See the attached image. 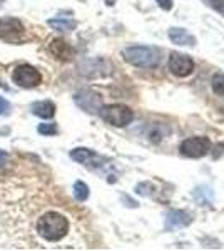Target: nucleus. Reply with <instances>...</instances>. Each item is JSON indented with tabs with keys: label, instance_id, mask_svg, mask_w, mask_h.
Instances as JSON below:
<instances>
[{
	"label": "nucleus",
	"instance_id": "obj_1",
	"mask_svg": "<svg viewBox=\"0 0 224 251\" xmlns=\"http://www.w3.org/2000/svg\"><path fill=\"white\" fill-rule=\"evenodd\" d=\"M71 223L64 213L55 209H46L35 218L34 231L37 236V248H44L46 245H57L69 234Z\"/></svg>",
	"mask_w": 224,
	"mask_h": 251
},
{
	"label": "nucleus",
	"instance_id": "obj_2",
	"mask_svg": "<svg viewBox=\"0 0 224 251\" xmlns=\"http://www.w3.org/2000/svg\"><path fill=\"white\" fill-rule=\"evenodd\" d=\"M122 59L134 67L154 69V67H157L159 60H161V55H159L157 49H154V47L132 46V47H125L124 50H122Z\"/></svg>",
	"mask_w": 224,
	"mask_h": 251
},
{
	"label": "nucleus",
	"instance_id": "obj_3",
	"mask_svg": "<svg viewBox=\"0 0 224 251\" xmlns=\"http://www.w3.org/2000/svg\"><path fill=\"white\" fill-rule=\"evenodd\" d=\"M100 116L107 124L116 126V127H124V126L131 124L134 119V112L131 107L125 104H111V106L100 107Z\"/></svg>",
	"mask_w": 224,
	"mask_h": 251
},
{
	"label": "nucleus",
	"instance_id": "obj_4",
	"mask_svg": "<svg viewBox=\"0 0 224 251\" xmlns=\"http://www.w3.org/2000/svg\"><path fill=\"white\" fill-rule=\"evenodd\" d=\"M12 80L14 84H17L22 89H34L40 86L42 82V75L34 66H28V64H22L17 66L12 72Z\"/></svg>",
	"mask_w": 224,
	"mask_h": 251
},
{
	"label": "nucleus",
	"instance_id": "obj_5",
	"mask_svg": "<svg viewBox=\"0 0 224 251\" xmlns=\"http://www.w3.org/2000/svg\"><path fill=\"white\" fill-rule=\"evenodd\" d=\"M0 40L7 44H22L25 40V27L17 19H0Z\"/></svg>",
	"mask_w": 224,
	"mask_h": 251
},
{
	"label": "nucleus",
	"instance_id": "obj_6",
	"mask_svg": "<svg viewBox=\"0 0 224 251\" xmlns=\"http://www.w3.org/2000/svg\"><path fill=\"white\" fill-rule=\"evenodd\" d=\"M181 152L186 157H193V159H199V157L206 156L211 149V141L204 136L196 137H187L181 143Z\"/></svg>",
	"mask_w": 224,
	"mask_h": 251
},
{
	"label": "nucleus",
	"instance_id": "obj_7",
	"mask_svg": "<svg viewBox=\"0 0 224 251\" xmlns=\"http://www.w3.org/2000/svg\"><path fill=\"white\" fill-rule=\"evenodd\" d=\"M168 67L171 74H174L176 77H189L194 72V60L186 54H179V52H173L169 55Z\"/></svg>",
	"mask_w": 224,
	"mask_h": 251
},
{
	"label": "nucleus",
	"instance_id": "obj_8",
	"mask_svg": "<svg viewBox=\"0 0 224 251\" xmlns=\"http://www.w3.org/2000/svg\"><path fill=\"white\" fill-rule=\"evenodd\" d=\"M75 104L80 109H84L85 112H91V114H96V112L100 111L102 107V97H100L97 92L94 91H80L77 92L74 97Z\"/></svg>",
	"mask_w": 224,
	"mask_h": 251
},
{
	"label": "nucleus",
	"instance_id": "obj_9",
	"mask_svg": "<svg viewBox=\"0 0 224 251\" xmlns=\"http://www.w3.org/2000/svg\"><path fill=\"white\" fill-rule=\"evenodd\" d=\"M191 223H193V216L187 211H182V209H173V211L166 213L164 225H166V229H169V231L186 228Z\"/></svg>",
	"mask_w": 224,
	"mask_h": 251
},
{
	"label": "nucleus",
	"instance_id": "obj_10",
	"mask_svg": "<svg viewBox=\"0 0 224 251\" xmlns=\"http://www.w3.org/2000/svg\"><path fill=\"white\" fill-rule=\"evenodd\" d=\"M71 157L77 163L84 164V166H89V168H94V166H102L100 163H104V157H100L97 152L91 151L87 148H75L71 151Z\"/></svg>",
	"mask_w": 224,
	"mask_h": 251
},
{
	"label": "nucleus",
	"instance_id": "obj_11",
	"mask_svg": "<svg viewBox=\"0 0 224 251\" xmlns=\"http://www.w3.org/2000/svg\"><path fill=\"white\" fill-rule=\"evenodd\" d=\"M169 39L176 46H187V47L196 46V37L193 34H189L186 29H182V27H171Z\"/></svg>",
	"mask_w": 224,
	"mask_h": 251
},
{
	"label": "nucleus",
	"instance_id": "obj_12",
	"mask_svg": "<svg viewBox=\"0 0 224 251\" xmlns=\"http://www.w3.org/2000/svg\"><path fill=\"white\" fill-rule=\"evenodd\" d=\"M30 111L32 114L40 117V119H50L55 116V104L52 100H40V102L32 104Z\"/></svg>",
	"mask_w": 224,
	"mask_h": 251
},
{
	"label": "nucleus",
	"instance_id": "obj_13",
	"mask_svg": "<svg viewBox=\"0 0 224 251\" xmlns=\"http://www.w3.org/2000/svg\"><path fill=\"white\" fill-rule=\"evenodd\" d=\"M50 52L60 60H69L72 57V49L71 46L62 39H54L50 42Z\"/></svg>",
	"mask_w": 224,
	"mask_h": 251
},
{
	"label": "nucleus",
	"instance_id": "obj_14",
	"mask_svg": "<svg viewBox=\"0 0 224 251\" xmlns=\"http://www.w3.org/2000/svg\"><path fill=\"white\" fill-rule=\"evenodd\" d=\"M193 198L196 200V203H198L199 206H206V204H211V203H213L214 193H213V189H211L209 186L201 184V186H198V188L193 191Z\"/></svg>",
	"mask_w": 224,
	"mask_h": 251
},
{
	"label": "nucleus",
	"instance_id": "obj_15",
	"mask_svg": "<svg viewBox=\"0 0 224 251\" xmlns=\"http://www.w3.org/2000/svg\"><path fill=\"white\" fill-rule=\"evenodd\" d=\"M49 25L59 32H69L74 30L77 24L72 19H50L49 20Z\"/></svg>",
	"mask_w": 224,
	"mask_h": 251
},
{
	"label": "nucleus",
	"instance_id": "obj_16",
	"mask_svg": "<svg viewBox=\"0 0 224 251\" xmlns=\"http://www.w3.org/2000/svg\"><path fill=\"white\" fill-rule=\"evenodd\" d=\"M74 198L79 203H84L89 198V186L82 181H75L74 183Z\"/></svg>",
	"mask_w": 224,
	"mask_h": 251
},
{
	"label": "nucleus",
	"instance_id": "obj_17",
	"mask_svg": "<svg viewBox=\"0 0 224 251\" xmlns=\"http://www.w3.org/2000/svg\"><path fill=\"white\" fill-rule=\"evenodd\" d=\"M211 87H213L216 96H224V74H214L211 80Z\"/></svg>",
	"mask_w": 224,
	"mask_h": 251
},
{
	"label": "nucleus",
	"instance_id": "obj_18",
	"mask_svg": "<svg viewBox=\"0 0 224 251\" xmlns=\"http://www.w3.org/2000/svg\"><path fill=\"white\" fill-rule=\"evenodd\" d=\"M37 131L44 136H54L57 134V126L54 123H47V124H40L37 127Z\"/></svg>",
	"mask_w": 224,
	"mask_h": 251
},
{
	"label": "nucleus",
	"instance_id": "obj_19",
	"mask_svg": "<svg viewBox=\"0 0 224 251\" xmlns=\"http://www.w3.org/2000/svg\"><path fill=\"white\" fill-rule=\"evenodd\" d=\"M12 111V104L7 99L0 97V116H9Z\"/></svg>",
	"mask_w": 224,
	"mask_h": 251
},
{
	"label": "nucleus",
	"instance_id": "obj_20",
	"mask_svg": "<svg viewBox=\"0 0 224 251\" xmlns=\"http://www.w3.org/2000/svg\"><path fill=\"white\" fill-rule=\"evenodd\" d=\"M157 5L161 7L162 10H171L173 9V0H156Z\"/></svg>",
	"mask_w": 224,
	"mask_h": 251
},
{
	"label": "nucleus",
	"instance_id": "obj_21",
	"mask_svg": "<svg viewBox=\"0 0 224 251\" xmlns=\"http://www.w3.org/2000/svg\"><path fill=\"white\" fill-rule=\"evenodd\" d=\"M7 159H9V156H7V152L0 149V166L7 164Z\"/></svg>",
	"mask_w": 224,
	"mask_h": 251
},
{
	"label": "nucleus",
	"instance_id": "obj_22",
	"mask_svg": "<svg viewBox=\"0 0 224 251\" xmlns=\"http://www.w3.org/2000/svg\"><path fill=\"white\" fill-rule=\"evenodd\" d=\"M105 2H107V5H114V2H116V0H105Z\"/></svg>",
	"mask_w": 224,
	"mask_h": 251
}]
</instances>
